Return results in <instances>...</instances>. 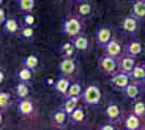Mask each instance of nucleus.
I'll return each instance as SVG.
<instances>
[{
	"mask_svg": "<svg viewBox=\"0 0 145 130\" xmlns=\"http://www.w3.org/2000/svg\"><path fill=\"white\" fill-rule=\"evenodd\" d=\"M82 29H84V25H82V22L78 15L71 16V18L65 19L63 21L62 31H63V34H65L69 38H74L80 34H82Z\"/></svg>",
	"mask_w": 145,
	"mask_h": 130,
	"instance_id": "f257e3e1",
	"label": "nucleus"
},
{
	"mask_svg": "<svg viewBox=\"0 0 145 130\" xmlns=\"http://www.w3.org/2000/svg\"><path fill=\"white\" fill-rule=\"evenodd\" d=\"M120 29L122 34H125L126 36H129L130 38H135L137 35L139 34L140 20L134 18L133 15L126 16L121 21Z\"/></svg>",
	"mask_w": 145,
	"mask_h": 130,
	"instance_id": "f03ea898",
	"label": "nucleus"
},
{
	"mask_svg": "<svg viewBox=\"0 0 145 130\" xmlns=\"http://www.w3.org/2000/svg\"><path fill=\"white\" fill-rule=\"evenodd\" d=\"M102 98V93L100 88L95 85H91L88 86L84 90V92L81 94V100L84 101V103L89 106L97 105L101 101Z\"/></svg>",
	"mask_w": 145,
	"mask_h": 130,
	"instance_id": "7ed1b4c3",
	"label": "nucleus"
},
{
	"mask_svg": "<svg viewBox=\"0 0 145 130\" xmlns=\"http://www.w3.org/2000/svg\"><path fill=\"white\" fill-rule=\"evenodd\" d=\"M99 67L104 74L110 77L116 73H118V61L116 57L106 56L103 53L99 60Z\"/></svg>",
	"mask_w": 145,
	"mask_h": 130,
	"instance_id": "20e7f679",
	"label": "nucleus"
},
{
	"mask_svg": "<svg viewBox=\"0 0 145 130\" xmlns=\"http://www.w3.org/2000/svg\"><path fill=\"white\" fill-rule=\"evenodd\" d=\"M121 124L122 127L126 130H139L143 129V119H141L139 116H137L133 112L129 113H122L121 118Z\"/></svg>",
	"mask_w": 145,
	"mask_h": 130,
	"instance_id": "39448f33",
	"label": "nucleus"
},
{
	"mask_svg": "<svg viewBox=\"0 0 145 130\" xmlns=\"http://www.w3.org/2000/svg\"><path fill=\"white\" fill-rule=\"evenodd\" d=\"M131 78L130 75L126 74V73H116L115 75L110 76L109 78V85L112 86L113 89H115L119 92H122L123 89L130 84Z\"/></svg>",
	"mask_w": 145,
	"mask_h": 130,
	"instance_id": "423d86ee",
	"label": "nucleus"
},
{
	"mask_svg": "<svg viewBox=\"0 0 145 130\" xmlns=\"http://www.w3.org/2000/svg\"><path fill=\"white\" fill-rule=\"evenodd\" d=\"M135 57L129 56L127 53H122L119 57H117L118 61V72L119 73H126V74H130L134 66L137 65L135 63Z\"/></svg>",
	"mask_w": 145,
	"mask_h": 130,
	"instance_id": "0eeeda50",
	"label": "nucleus"
},
{
	"mask_svg": "<svg viewBox=\"0 0 145 130\" xmlns=\"http://www.w3.org/2000/svg\"><path fill=\"white\" fill-rule=\"evenodd\" d=\"M34 111H35V106H34V103L33 101L29 99H23L20 100L18 104V107H16V113L21 118H28L30 117L33 114H34Z\"/></svg>",
	"mask_w": 145,
	"mask_h": 130,
	"instance_id": "6e6552de",
	"label": "nucleus"
},
{
	"mask_svg": "<svg viewBox=\"0 0 145 130\" xmlns=\"http://www.w3.org/2000/svg\"><path fill=\"white\" fill-rule=\"evenodd\" d=\"M94 39L97 46L103 48L113 39V33L108 27H99L94 33Z\"/></svg>",
	"mask_w": 145,
	"mask_h": 130,
	"instance_id": "1a4fd4ad",
	"label": "nucleus"
},
{
	"mask_svg": "<svg viewBox=\"0 0 145 130\" xmlns=\"http://www.w3.org/2000/svg\"><path fill=\"white\" fill-rule=\"evenodd\" d=\"M123 52L133 57H138L143 52V46L140 40L135 39V38H130V40H128L125 44Z\"/></svg>",
	"mask_w": 145,
	"mask_h": 130,
	"instance_id": "9d476101",
	"label": "nucleus"
},
{
	"mask_svg": "<svg viewBox=\"0 0 145 130\" xmlns=\"http://www.w3.org/2000/svg\"><path fill=\"white\" fill-rule=\"evenodd\" d=\"M104 117L105 119L112 123V124H118L119 122H121L122 118V113H121L119 106L116 104H109L106 110L104 112Z\"/></svg>",
	"mask_w": 145,
	"mask_h": 130,
	"instance_id": "9b49d317",
	"label": "nucleus"
},
{
	"mask_svg": "<svg viewBox=\"0 0 145 130\" xmlns=\"http://www.w3.org/2000/svg\"><path fill=\"white\" fill-rule=\"evenodd\" d=\"M69 115L63 107H56L54 111L51 113V123L55 127H63L67 123V119Z\"/></svg>",
	"mask_w": 145,
	"mask_h": 130,
	"instance_id": "f8f14e48",
	"label": "nucleus"
},
{
	"mask_svg": "<svg viewBox=\"0 0 145 130\" xmlns=\"http://www.w3.org/2000/svg\"><path fill=\"white\" fill-rule=\"evenodd\" d=\"M102 49H103V53H104V54L113 56V57H116V59L119 57V56L123 53L121 44L118 42L116 39H114V38H113L106 46H104Z\"/></svg>",
	"mask_w": 145,
	"mask_h": 130,
	"instance_id": "ddd939ff",
	"label": "nucleus"
},
{
	"mask_svg": "<svg viewBox=\"0 0 145 130\" xmlns=\"http://www.w3.org/2000/svg\"><path fill=\"white\" fill-rule=\"evenodd\" d=\"M59 72L63 76H72L76 69V64L72 57H62V61L59 63Z\"/></svg>",
	"mask_w": 145,
	"mask_h": 130,
	"instance_id": "4468645a",
	"label": "nucleus"
},
{
	"mask_svg": "<svg viewBox=\"0 0 145 130\" xmlns=\"http://www.w3.org/2000/svg\"><path fill=\"white\" fill-rule=\"evenodd\" d=\"M142 90H143V88H142V86H141V84L131 80L130 81V84L123 89L122 93L127 97L128 99H131L134 101V100H137L138 98H139V95L141 94Z\"/></svg>",
	"mask_w": 145,
	"mask_h": 130,
	"instance_id": "2eb2a0df",
	"label": "nucleus"
},
{
	"mask_svg": "<svg viewBox=\"0 0 145 130\" xmlns=\"http://www.w3.org/2000/svg\"><path fill=\"white\" fill-rule=\"evenodd\" d=\"M1 26H2V31L7 35H11V36L18 34L20 29H21V26L18 21L15 19H11V18H8L6 22Z\"/></svg>",
	"mask_w": 145,
	"mask_h": 130,
	"instance_id": "dca6fc26",
	"label": "nucleus"
},
{
	"mask_svg": "<svg viewBox=\"0 0 145 130\" xmlns=\"http://www.w3.org/2000/svg\"><path fill=\"white\" fill-rule=\"evenodd\" d=\"M71 84L72 82L69 81V79H67L66 76H61L60 78H57L56 81L54 82L53 88H54V90L56 92L62 94V97H64L66 94L67 90H68V88L71 86Z\"/></svg>",
	"mask_w": 145,
	"mask_h": 130,
	"instance_id": "f3484780",
	"label": "nucleus"
},
{
	"mask_svg": "<svg viewBox=\"0 0 145 130\" xmlns=\"http://www.w3.org/2000/svg\"><path fill=\"white\" fill-rule=\"evenodd\" d=\"M129 75H130V78H131L132 81L141 84L145 79V67L143 62L140 63V64H137Z\"/></svg>",
	"mask_w": 145,
	"mask_h": 130,
	"instance_id": "a211bd4d",
	"label": "nucleus"
},
{
	"mask_svg": "<svg viewBox=\"0 0 145 130\" xmlns=\"http://www.w3.org/2000/svg\"><path fill=\"white\" fill-rule=\"evenodd\" d=\"M71 41L74 44V47H75V49L77 50V51H86V50H88L89 48V39L86 37L85 35H82V34H80L78 36H76V37L74 38H71Z\"/></svg>",
	"mask_w": 145,
	"mask_h": 130,
	"instance_id": "6ab92c4d",
	"label": "nucleus"
},
{
	"mask_svg": "<svg viewBox=\"0 0 145 130\" xmlns=\"http://www.w3.org/2000/svg\"><path fill=\"white\" fill-rule=\"evenodd\" d=\"M134 18L141 20H145V1L143 0H137L132 5L131 14Z\"/></svg>",
	"mask_w": 145,
	"mask_h": 130,
	"instance_id": "aec40b11",
	"label": "nucleus"
},
{
	"mask_svg": "<svg viewBox=\"0 0 145 130\" xmlns=\"http://www.w3.org/2000/svg\"><path fill=\"white\" fill-rule=\"evenodd\" d=\"M81 99V97H71V98H64L63 101V105L62 107L66 111L68 115H71L74 110L79 105V100Z\"/></svg>",
	"mask_w": 145,
	"mask_h": 130,
	"instance_id": "412c9836",
	"label": "nucleus"
},
{
	"mask_svg": "<svg viewBox=\"0 0 145 130\" xmlns=\"http://www.w3.org/2000/svg\"><path fill=\"white\" fill-rule=\"evenodd\" d=\"M14 92L16 98L20 100L26 99L29 95V88L27 82H23V81H18V85L15 86Z\"/></svg>",
	"mask_w": 145,
	"mask_h": 130,
	"instance_id": "4be33fe9",
	"label": "nucleus"
},
{
	"mask_svg": "<svg viewBox=\"0 0 145 130\" xmlns=\"http://www.w3.org/2000/svg\"><path fill=\"white\" fill-rule=\"evenodd\" d=\"M21 64L22 66H25V67L29 68L33 72L38 67V64H39V60L36 56L34 54H29V56H25L22 57L21 60Z\"/></svg>",
	"mask_w": 145,
	"mask_h": 130,
	"instance_id": "5701e85b",
	"label": "nucleus"
},
{
	"mask_svg": "<svg viewBox=\"0 0 145 130\" xmlns=\"http://www.w3.org/2000/svg\"><path fill=\"white\" fill-rule=\"evenodd\" d=\"M77 2H78V5H77L76 13H77L79 18H86V16L90 15L91 11H92L90 3L87 2V1H81V0H79Z\"/></svg>",
	"mask_w": 145,
	"mask_h": 130,
	"instance_id": "b1692460",
	"label": "nucleus"
},
{
	"mask_svg": "<svg viewBox=\"0 0 145 130\" xmlns=\"http://www.w3.org/2000/svg\"><path fill=\"white\" fill-rule=\"evenodd\" d=\"M33 78V71L29 68L22 66L16 71V79L18 81H23V82H29Z\"/></svg>",
	"mask_w": 145,
	"mask_h": 130,
	"instance_id": "393cba45",
	"label": "nucleus"
},
{
	"mask_svg": "<svg viewBox=\"0 0 145 130\" xmlns=\"http://www.w3.org/2000/svg\"><path fill=\"white\" fill-rule=\"evenodd\" d=\"M69 118L72 119V124H81V123H84V120H85V118H86L84 107L80 105L77 106V107L74 110V112L69 115Z\"/></svg>",
	"mask_w": 145,
	"mask_h": 130,
	"instance_id": "a878e982",
	"label": "nucleus"
},
{
	"mask_svg": "<svg viewBox=\"0 0 145 130\" xmlns=\"http://www.w3.org/2000/svg\"><path fill=\"white\" fill-rule=\"evenodd\" d=\"M132 112L141 119L145 120V103L143 101L139 99L134 100L132 105Z\"/></svg>",
	"mask_w": 145,
	"mask_h": 130,
	"instance_id": "bb28decb",
	"label": "nucleus"
},
{
	"mask_svg": "<svg viewBox=\"0 0 145 130\" xmlns=\"http://www.w3.org/2000/svg\"><path fill=\"white\" fill-rule=\"evenodd\" d=\"M84 92L81 86L79 85L78 82H72L71 86L67 90L66 94L63 98H71V97H81V94Z\"/></svg>",
	"mask_w": 145,
	"mask_h": 130,
	"instance_id": "cd10ccee",
	"label": "nucleus"
},
{
	"mask_svg": "<svg viewBox=\"0 0 145 130\" xmlns=\"http://www.w3.org/2000/svg\"><path fill=\"white\" fill-rule=\"evenodd\" d=\"M18 7L23 13H31L35 8V0H18Z\"/></svg>",
	"mask_w": 145,
	"mask_h": 130,
	"instance_id": "c85d7f7f",
	"label": "nucleus"
},
{
	"mask_svg": "<svg viewBox=\"0 0 145 130\" xmlns=\"http://www.w3.org/2000/svg\"><path fill=\"white\" fill-rule=\"evenodd\" d=\"M18 35L22 38L26 39V40H31L33 38L35 37V31H34L33 26H26V25H24L23 27H21Z\"/></svg>",
	"mask_w": 145,
	"mask_h": 130,
	"instance_id": "c756f323",
	"label": "nucleus"
},
{
	"mask_svg": "<svg viewBox=\"0 0 145 130\" xmlns=\"http://www.w3.org/2000/svg\"><path fill=\"white\" fill-rule=\"evenodd\" d=\"M11 93L9 91H1L0 92V108L1 111H6L10 104Z\"/></svg>",
	"mask_w": 145,
	"mask_h": 130,
	"instance_id": "7c9ffc66",
	"label": "nucleus"
},
{
	"mask_svg": "<svg viewBox=\"0 0 145 130\" xmlns=\"http://www.w3.org/2000/svg\"><path fill=\"white\" fill-rule=\"evenodd\" d=\"M75 47L72 42H66L62 46V57H72V56L74 54L75 51Z\"/></svg>",
	"mask_w": 145,
	"mask_h": 130,
	"instance_id": "2f4dec72",
	"label": "nucleus"
},
{
	"mask_svg": "<svg viewBox=\"0 0 145 130\" xmlns=\"http://www.w3.org/2000/svg\"><path fill=\"white\" fill-rule=\"evenodd\" d=\"M35 23V16L31 13H26L24 16V25L26 26H33Z\"/></svg>",
	"mask_w": 145,
	"mask_h": 130,
	"instance_id": "473e14b6",
	"label": "nucleus"
},
{
	"mask_svg": "<svg viewBox=\"0 0 145 130\" xmlns=\"http://www.w3.org/2000/svg\"><path fill=\"white\" fill-rule=\"evenodd\" d=\"M99 129L100 130H114L115 129V127H114V124H112V123H107V124H103L101 125L100 127H99Z\"/></svg>",
	"mask_w": 145,
	"mask_h": 130,
	"instance_id": "72a5a7b5",
	"label": "nucleus"
},
{
	"mask_svg": "<svg viewBox=\"0 0 145 130\" xmlns=\"http://www.w3.org/2000/svg\"><path fill=\"white\" fill-rule=\"evenodd\" d=\"M7 19H8V18L6 16V11L1 8V9H0V24L1 25L3 24V23L7 21Z\"/></svg>",
	"mask_w": 145,
	"mask_h": 130,
	"instance_id": "f704fd0d",
	"label": "nucleus"
},
{
	"mask_svg": "<svg viewBox=\"0 0 145 130\" xmlns=\"http://www.w3.org/2000/svg\"><path fill=\"white\" fill-rule=\"evenodd\" d=\"M141 86H142V88H143V90H145V79L141 82Z\"/></svg>",
	"mask_w": 145,
	"mask_h": 130,
	"instance_id": "c9c22d12",
	"label": "nucleus"
},
{
	"mask_svg": "<svg viewBox=\"0 0 145 130\" xmlns=\"http://www.w3.org/2000/svg\"><path fill=\"white\" fill-rule=\"evenodd\" d=\"M2 80H3V73L1 72V76H0V81L2 82Z\"/></svg>",
	"mask_w": 145,
	"mask_h": 130,
	"instance_id": "e433bc0d",
	"label": "nucleus"
},
{
	"mask_svg": "<svg viewBox=\"0 0 145 130\" xmlns=\"http://www.w3.org/2000/svg\"><path fill=\"white\" fill-rule=\"evenodd\" d=\"M74 1H76V2H77V1H79V0H74Z\"/></svg>",
	"mask_w": 145,
	"mask_h": 130,
	"instance_id": "4c0bfd02",
	"label": "nucleus"
},
{
	"mask_svg": "<svg viewBox=\"0 0 145 130\" xmlns=\"http://www.w3.org/2000/svg\"><path fill=\"white\" fill-rule=\"evenodd\" d=\"M143 64H144V67H145V62H143Z\"/></svg>",
	"mask_w": 145,
	"mask_h": 130,
	"instance_id": "58836bf2",
	"label": "nucleus"
},
{
	"mask_svg": "<svg viewBox=\"0 0 145 130\" xmlns=\"http://www.w3.org/2000/svg\"><path fill=\"white\" fill-rule=\"evenodd\" d=\"M53 1H57V0H53Z\"/></svg>",
	"mask_w": 145,
	"mask_h": 130,
	"instance_id": "ea45409f",
	"label": "nucleus"
},
{
	"mask_svg": "<svg viewBox=\"0 0 145 130\" xmlns=\"http://www.w3.org/2000/svg\"><path fill=\"white\" fill-rule=\"evenodd\" d=\"M143 1H145V0H143Z\"/></svg>",
	"mask_w": 145,
	"mask_h": 130,
	"instance_id": "a19ab883",
	"label": "nucleus"
}]
</instances>
